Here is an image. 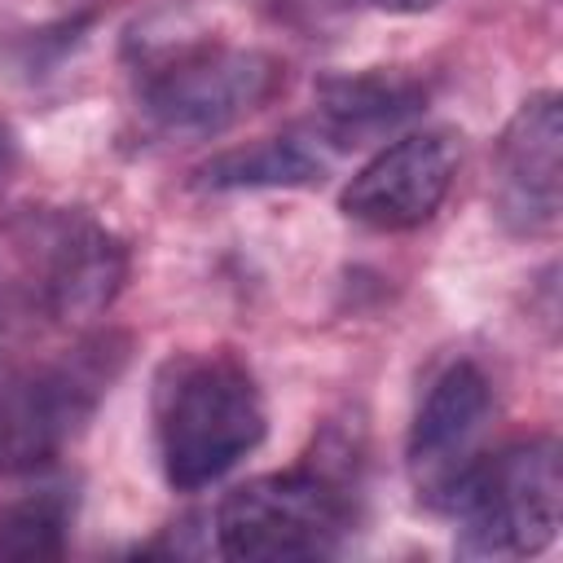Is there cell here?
Instances as JSON below:
<instances>
[{"label":"cell","mask_w":563,"mask_h":563,"mask_svg":"<svg viewBox=\"0 0 563 563\" xmlns=\"http://www.w3.org/2000/svg\"><path fill=\"white\" fill-rule=\"evenodd\" d=\"M268 409L255 374L229 352H180L154 378L158 462L176 493L224 479L260 449Z\"/></svg>","instance_id":"obj_1"},{"label":"cell","mask_w":563,"mask_h":563,"mask_svg":"<svg viewBox=\"0 0 563 563\" xmlns=\"http://www.w3.org/2000/svg\"><path fill=\"white\" fill-rule=\"evenodd\" d=\"M462 550L493 559H532L554 545L563 523V457L550 435L479 457L453 506Z\"/></svg>","instance_id":"obj_2"},{"label":"cell","mask_w":563,"mask_h":563,"mask_svg":"<svg viewBox=\"0 0 563 563\" xmlns=\"http://www.w3.org/2000/svg\"><path fill=\"white\" fill-rule=\"evenodd\" d=\"M352 506L343 479L317 466L246 479L216 510V545L238 563H286L334 554Z\"/></svg>","instance_id":"obj_3"},{"label":"cell","mask_w":563,"mask_h":563,"mask_svg":"<svg viewBox=\"0 0 563 563\" xmlns=\"http://www.w3.org/2000/svg\"><path fill=\"white\" fill-rule=\"evenodd\" d=\"M282 88V62L260 48L207 44L141 84V114L167 141H207L238 128Z\"/></svg>","instance_id":"obj_4"},{"label":"cell","mask_w":563,"mask_h":563,"mask_svg":"<svg viewBox=\"0 0 563 563\" xmlns=\"http://www.w3.org/2000/svg\"><path fill=\"white\" fill-rule=\"evenodd\" d=\"M119 365L123 352L110 339H92L53 365L9 378L0 387V475H26L53 462L92 418Z\"/></svg>","instance_id":"obj_5"},{"label":"cell","mask_w":563,"mask_h":563,"mask_svg":"<svg viewBox=\"0 0 563 563\" xmlns=\"http://www.w3.org/2000/svg\"><path fill=\"white\" fill-rule=\"evenodd\" d=\"M462 163V141L449 128L409 132L391 145H383L339 194V207L347 220L378 229V233H405L427 224Z\"/></svg>","instance_id":"obj_6"},{"label":"cell","mask_w":563,"mask_h":563,"mask_svg":"<svg viewBox=\"0 0 563 563\" xmlns=\"http://www.w3.org/2000/svg\"><path fill=\"white\" fill-rule=\"evenodd\" d=\"M493 207L506 233H554L563 211V106L559 92L528 97L497 136Z\"/></svg>","instance_id":"obj_7"},{"label":"cell","mask_w":563,"mask_h":563,"mask_svg":"<svg viewBox=\"0 0 563 563\" xmlns=\"http://www.w3.org/2000/svg\"><path fill=\"white\" fill-rule=\"evenodd\" d=\"M488 413H493V391H488V378L471 361L449 365L431 383L427 400L413 413L409 444H405L409 475H413V488L422 501H431L440 510L453 506L462 479L479 462V440H484Z\"/></svg>","instance_id":"obj_8"},{"label":"cell","mask_w":563,"mask_h":563,"mask_svg":"<svg viewBox=\"0 0 563 563\" xmlns=\"http://www.w3.org/2000/svg\"><path fill=\"white\" fill-rule=\"evenodd\" d=\"M40 260V299L66 325L101 317L128 277V246L84 216L53 220Z\"/></svg>","instance_id":"obj_9"},{"label":"cell","mask_w":563,"mask_h":563,"mask_svg":"<svg viewBox=\"0 0 563 563\" xmlns=\"http://www.w3.org/2000/svg\"><path fill=\"white\" fill-rule=\"evenodd\" d=\"M427 92L422 84L387 70L365 75H334L317 88V136L330 150L361 145L369 136H383L387 128L413 119L422 110Z\"/></svg>","instance_id":"obj_10"},{"label":"cell","mask_w":563,"mask_h":563,"mask_svg":"<svg viewBox=\"0 0 563 563\" xmlns=\"http://www.w3.org/2000/svg\"><path fill=\"white\" fill-rule=\"evenodd\" d=\"M330 167V150L321 136H268L246 150H229L211 158L198 176L207 189H299L317 185Z\"/></svg>","instance_id":"obj_11"},{"label":"cell","mask_w":563,"mask_h":563,"mask_svg":"<svg viewBox=\"0 0 563 563\" xmlns=\"http://www.w3.org/2000/svg\"><path fill=\"white\" fill-rule=\"evenodd\" d=\"M75 523V497L66 488H40L0 506V563L62 559Z\"/></svg>","instance_id":"obj_12"},{"label":"cell","mask_w":563,"mask_h":563,"mask_svg":"<svg viewBox=\"0 0 563 563\" xmlns=\"http://www.w3.org/2000/svg\"><path fill=\"white\" fill-rule=\"evenodd\" d=\"M365 4L387 9V13H422V9H431L435 0H365Z\"/></svg>","instance_id":"obj_13"}]
</instances>
